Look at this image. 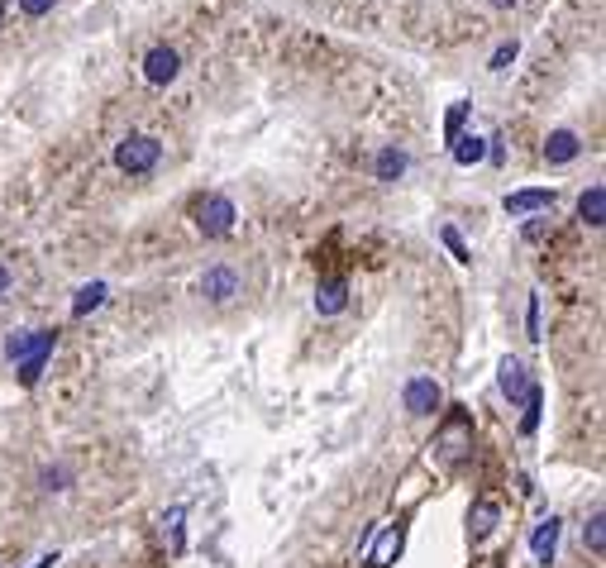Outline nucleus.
Here are the masks:
<instances>
[{"label":"nucleus","instance_id":"obj_2","mask_svg":"<svg viewBox=\"0 0 606 568\" xmlns=\"http://www.w3.org/2000/svg\"><path fill=\"white\" fill-rule=\"evenodd\" d=\"M163 158V144L158 139H148V134H129V139L115 144V167L129 177H144V172H154Z\"/></svg>","mask_w":606,"mask_h":568},{"label":"nucleus","instance_id":"obj_18","mask_svg":"<svg viewBox=\"0 0 606 568\" xmlns=\"http://www.w3.org/2000/svg\"><path fill=\"white\" fill-rule=\"evenodd\" d=\"M182 521H187V507H167L163 511V535H167V545H172V554H182V549H187V535H182Z\"/></svg>","mask_w":606,"mask_h":568},{"label":"nucleus","instance_id":"obj_20","mask_svg":"<svg viewBox=\"0 0 606 568\" xmlns=\"http://www.w3.org/2000/svg\"><path fill=\"white\" fill-rule=\"evenodd\" d=\"M540 411H545V392L530 387V392H526V415H520V434H535V430H540Z\"/></svg>","mask_w":606,"mask_h":568},{"label":"nucleus","instance_id":"obj_15","mask_svg":"<svg viewBox=\"0 0 606 568\" xmlns=\"http://www.w3.org/2000/svg\"><path fill=\"white\" fill-rule=\"evenodd\" d=\"M578 215H583V225H592V229H601L606 225V187H587L583 196H578Z\"/></svg>","mask_w":606,"mask_h":568},{"label":"nucleus","instance_id":"obj_33","mask_svg":"<svg viewBox=\"0 0 606 568\" xmlns=\"http://www.w3.org/2000/svg\"><path fill=\"white\" fill-rule=\"evenodd\" d=\"M492 5H516V0H492Z\"/></svg>","mask_w":606,"mask_h":568},{"label":"nucleus","instance_id":"obj_6","mask_svg":"<svg viewBox=\"0 0 606 568\" xmlns=\"http://www.w3.org/2000/svg\"><path fill=\"white\" fill-rule=\"evenodd\" d=\"M53 344H58L53 330H20V334H10V340H5V354H10L14 363H24V358H48V354H53Z\"/></svg>","mask_w":606,"mask_h":568},{"label":"nucleus","instance_id":"obj_31","mask_svg":"<svg viewBox=\"0 0 606 568\" xmlns=\"http://www.w3.org/2000/svg\"><path fill=\"white\" fill-rule=\"evenodd\" d=\"M10 287V273H5V267H0V292H5Z\"/></svg>","mask_w":606,"mask_h":568},{"label":"nucleus","instance_id":"obj_10","mask_svg":"<svg viewBox=\"0 0 606 568\" xmlns=\"http://www.w3.org/2000/svg\"><path fill=\"white\" fill-rule=\"evenodd\" d=\"M344 306H349V282L344 277H325L315 287V311L320 315H340Z\"/></svg>","mask_w":606,"mask_h":568},{"label":"nucleus","instance_id":"obj_23","mask_svg":"<svg viewBox=\"0 0 606 568\" xmlns=\"http://www.w3.org/2000/svg\"><path fill=\"white\" fill-rule=\"evenodd\" d=\"M463 120H468V106H463V100H453V106H449V115H444V139H449V144L459 139Z\"/></svg>","mask_w":606,"mask_h":568},{"label":"nucleus","instance_id":"obj_26","mask_svg":"<svg viewBox=\"0 0 606 568\" xmlns=\"http://www.w3.org/2000/svg\"><path fill=\"white\" fill-rule=\"evenodd\" d=\"M43 363H48V358H24V363H20V382H24V387H33V382L43 377Z\"/></svg>","mask_w":606,"mask_h":568},{"label":"nucleus","instance_id":"obj_12","mask_svg":"<svg viewBox=\"0 0 606 568\" xmlns=\"http://www.w3.org/2000/svg\"><path fill=\"white\" fill-rule=\"evenodd\" d=\"M578 154H583V139H578L573 129H554V134H549V144H545V158H549L554 167L573 163Z\"/></svg>","mask_w":606,"mask_h":568},{"label":"nucleus","instance_id":"obj_11","mask_svg":"<svg viewBox=\"0 0 606 568\" xmlns=\"http://www.w3.org/2000/svg\"><path fill=\"white\" fill-rule=\"evenodd\" d=\"M559 530H564V526L549 516V521H540V526H535V535H530V554L540 559L545 568L554 563V554H559Z\"/></svg>","mask_w":606,"mask_h":568},{"label":"nucleus","instance_id":"obj_13","mask_svg":"<svg viewBox=\"0 0 606 568\" xmlns=\"http://www.w3.org/2000/svg\"><path fill=\"white\" fill-rule=\"evenodd\" d=\"M239 292V277H234V267H210L206 277H200V296L206 301H229Z\"/></svg>","mask_w":606,"mask_h":568},{"label":"nucleus","instance_id":"obj_24","mask_svg":"<svg viewBox=\"0 0 606 568\" xmlns=\"http://www.w3.org/2000/svg\"><path fill=\"white\" fill-rule=\"evenodd\" d=\"M440 239L449 244V254L459 258V263H473V254H468V244H463V234L453 229V225H444V229H440Z\"/></svg>","mask_w":606,"mask_h":568},{"label":"nucleus","instance_id":"obj_29","mask_svg":"<svg viewBox=\"0 0 606 568\" xmlns=\"http://www.w3.org/2000/svg\"><path fill=\"white\" fill-rule=\"evenodd\" d=\"M549 229H554L549 220H535V225H526V239H530V244H540V239H545Z\"/></svg>","mask_w":606,"mask_h":568},{"label":"nucleus","instance_id":"obj_32","mask_svg":"<svg viewBox=\"0 0 606 568\" xmlns=\"http://www.w3.org/2000/svg\"><path fill=\"white\" fill-rule=\"evenodd\" d=\"M0 24H5V0H0Z\"/></svg>","mask_w":606,"mask_h":568},{"label":"nucleus","instance_id":"obj_14","mask_svg":"<svg viewBox=\"0 0 606 568\" xmlns=\"http://www.w3.org/2000/svg\"><path fill=\"white\" fill-rule=\"evenodd\" d=\"M554 206V191L549 187H526V191H511L507 196V210L511 215H535V210H549Z\"/></svg>","mask_w":606,"mask_h":568},{"label":"nucleus","instance_id":"obj_27","mask_svg":"<svg viewBox=\"0 0 606 568\" xmlns=\"http://www.w3.org/2000/svg\"><path fill=\"white\" fill-rule=\"evenodd\" d=\"M53 5H58V0H20V10L29 14V20H39V14H48Z\"/></svg>","mask_w":606,"mask_h":568},{"label":"nucleus","instance_id":"obj_16","mask_svg":"<svg viewBox=\"0 0 606 568\" xmlns=\"http://www.w3.org/2000/svg\"><path fill=\"white\" fill-rule=\"evenodd\" d=\"M449 154H453L459 167H473V163L487 158V139H482V134H459V139L449 144Z\"/></svg>","mask_w":606,"mask_h":568},{"label":"nucleus","instance_id":"obj_21","mask_svg":"<svg viewBox=\"0 0 606 568\" xmlns=\"http://www.w3.org/2000/svg\"><path fill=\"white\" fill-rule=\"evenodd\" d=\"M583 545L592 549V554H606V516L592 511V521L583 526Z\"/></svg>","mask_w":606,"mask_h":568},{"label":"nucleus","instance_id":"obj_22","mask_svg":"<svg viewBox=\"0 0 606 568\" xmlns=\"http://www.w3.org/2000/svg\"><path fill=\"white\" fill-rule=\"evenodd\" d=\"M67 482H72V473H67L62 463H48L43 473H39V488H43V492H62Z\"/></svg>","mask_w":606,"mask_h":568},{"label":"nucleus","instance_id":"obj_8","mask_svg":"<svg viewBox=\"0 0 606 568\" xmlns=\"http://www.w3.org/2000/svg\"><path fill=\"white\" fill-rule=\"evenodd\" d=\"M497 382H501V396H507L511 406H516V401H526V392L535 387V382H530V373H526V363H520V358H511V354L497 363Z\"/></svg>","mask_w":606,"mask_h":568},{"label":"nucleus","instance_id":"obj_17","mask_svg":"<svg viewBox=\"0 0 606 568\" xmlns=\"http://www.w3.org/2000/svg\"><path fill=\"white\" fill-rule=\"evenodd\" d=\"M411 167V158L401 154V148H382L378 154V163H373V172H378V182H396L401 172Z\"/></svg>","mask_w":606,"mask_h":568},{"label":"nucleus","instance_id":"obj_25","mask_svg":"<svg viewBox=\"0 0 606 568\" xmlns=\"http://www.w3.org/2000/svg\"><path fill=\"white\" fill-rule=\"evenodd\" d=\"M516 53H520V43H516V39H507V43H501L497 53H492V62H487V67H492V72H507V67L516 62Z\"/></svg>","mask_w":606,"mask_h":568},{"label":"nucleus","instance_id":"obj_4","mask_svg":"<svg viewBox=\"0 0 606 568\" xmlns=\"http://www.w3.org/2000/svg\"><path fill=\"white\" fill-rule=\"evenodd\" d=\"M401 549H406V526H401V521H382L373 530L368 554H363V568H392L401 559Z\"/></svg>","mask_w":606,"mask_h":568},{"label":"nucleus","instance_id":"obj_28","mask_svg":"<svg viewBox=\"0 0 606 568\" xmlns=\"http://www.w3.org/2000/svg\"><path fill=\"white\" fill-rule=\"evenodd\" d=\"M526 330H530V340H540V296H530V315H526Z\"/></svg>","mask_w":606,"mask_h":568},{"label":"nucleus","instance_id":"obj_5","mask_svg":"<svg viewBox=\"0 0 606 568\" xmlns=\"http://www.w3.org/2000/svg\"><path fill=\"white\" fill-rule=\"evenodd\" d=\"M401 406H406V415H434L444 406V392L434 377H411L406 392H401Z\"/></svg>","mask_w":606,"mask_h":568},{"label":"nucleus","instance_id":"obj_1","mask_svg":"<svg viewBox=\"0 0 606 568\" xmlns=\"http://www.w3.org/2000/svg\"><path fill=\"white\" fill-rule=\"evenodd\" d=\"M430 454H434L440 468H459L468 454H473V415H468V411H449L440 421V430H434Z\"/></svg>","mask_w":606,"mask_h":568},{"label":"nucleus","instance_id":"obj_3","mask_svg":"<svg viewBox=\"0 0 606 568\" xmlns=\"http://www.w3.org/2000/svg\"><path fill=\"white\" fill-rule=\"evenodd\" d=\"M239 220V210H234L229 196H200L196 200V229L206 234V239H225Z\"/></svg>","mask_w":606,"mask_h":568},{"label":"nucleus","instance_id":"obj_30","mask_svg":"<svg viewBox=\"0 0 606 568\" xmlns=\"http://www.w3.org/2000/svg\"><path fill=\"white\" fill-rule=\"evenodd\" d=\"M53 563H58V554H43V559H33L29 568H53Z\"/></svg>","mask_w":606,"mask_h":568},{"label":"nucleus","instance_id":"obj_19","mask_svg":"<svg viewBox=\"0 0 606 568\" xmlns=\"http://www.w3.org/2000/svg\"><path fill=\"white\" fill-rule=\"evenodd\" d=\"M100 301H106V282H87V287L72 296V315H91Z\"/></svg>","mask_w":606,"mask_h":568},{"label":"nucleus","instance_id":"obj_7","mask_svg":"<svg viewBox=\"0 0 606 568\" xmlns=\"http://www.w3.org/2000/svg\"><path fill=\"white\" fill-rule=\"evenodd\" d=\"M177 72H182L177 48L158 43V48H148V53H144V77L154 81V87H167V81H177Z\"/></svg>","mask_w":606,"mask_h":568},{"label":"nucleus","instance_id":"obj_9","mask_svg":"<svg viewBox=\"0 0 606 568\" xmlns=\"http://www.w3.org/2000/svg\"><path fill=\"white\" fill-rule=\"evenodd\" d=\"M497 526H501V507H497V501H492V497L473 501V511H468V535H473V540L482 545Z\"/></svg>","mask_w":606,"mask_h":568}]
</instances>
